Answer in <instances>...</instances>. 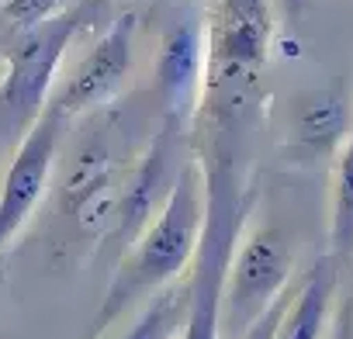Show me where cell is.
<instances>
[{
	"mask_svg": "<svg viewBox=\"0 0 353 339\" xmlns=\"http://www.w3.org/2000/svg\"><path fill=\"white\" fill-rule=\"evenodd\" d=\"M77 18H46L32 32H21L18 49L4 63L0 76V125L4 132H21L49 104V83L59 66L66 42L73 39Z\"/></svg>",
	"mask_w": 353,
	"mask_h": 339,
	"instance_id": "4",
	"label": "cell"
},
{
	"mask_svg": "<svg viewBox=\"0 0 353 339\" xmlns=\"http://www.w3.org/2000/svg\"><path fill=\"white\" fill-rule=\"evenodd\" d=\"M205 229L194 253V270L188 277V311L176 339H222V287L225 270L232 260V249L239 243L246 198L239 194L232 174L222 170H205Z\"/></svg>",
	"mask_w": 353,
	"mask_h": 339,
	"instance_id": "2",
	"label": "cell"
},
{
	"mask_svg": "<svg viewBox=\"0 0 353 339\" xmlns=\"http://www.w3.org/2000/svg\"><path fill=\"white\" fill-rule=\"evenodd\" d=\"M184 311H188V280L184 284L173 280L152 294V301L145 305L139 322L121 339H173L184 325Z\"/></svg>",
	"mask_w": 353,
	"mask_h": 339,
	"instance_id": "13",
	"label": "cell"
},
{
	"mask_svg": "<svg viewBox=\"0 0 353 339\" xmlns=\"http://www.w3.org/2000/svg\"><path fill=\"white\" fill-rule=\"evenodd\" d=\"M205 35L198 21H181L173 25L163 52H159V94L170 114V125H188L198 97H201V80H205Z\"/></svg>",
	"mask_w": 353,
	"mask_h": 339,
	"instance_id": "8",
	"label": "cell"
},
{
	"mask_svg": "<svg viewBox=\"0 0 353 339\" xmlns=\"http://www.w3.org/2000/svg\"><path fill=\"white\" fill-rule=\"evenodd\" d=\"M0 76H4V59H0Z\"/></svg>",
	"mask_w": 353,
	"mask_h": 339,
	"instance_id": "17",
	"label": "cell"
},
{
	"mask_svg": "<svg viewBox=\"0 0 353 339\" xmlns=\"http://www.w3.org/2000/svg\"><path fill=\"white\" fill-rule=\"evenodd\" d=\"M63 128H66V118L52 104H46L42 114L28 125V135L21 138L4 174V187H0V246L32 218L35 205L42 201Z\"/></svg>",
	"mask_w": 353,
	"mask_h": 339,
	"instance_id": "6",
	"label": "cell"
},
{
	"mask_svg": "<svg viewBox=\"0 0 353 339\" xmlns=\"http://www.w3.org/2000/svg\"><path fill=\"white\" fill-rule=\"evenodd\" d=\"M0 132H4V125H0Z\"/></svg>",
	"mask_w": 353,
	"mask_h": 339,
	"instance_id": "18",
	"label": "cell"
},
{
	"mask_svg": "<svg viewBox=\"0 0 353 339\" xmlns=\"http://www.w3.org/2000/svg\"><path fill=\"white\" fill-rule=\"evenodd\" d=\"M350 97L346 90H312L294 107V145L312 156H329L350 135Z\"/></svg>",
	"mask_w": 353,
	"mask_h": 339,
	"instance_id": "10",
	"label": "cell"
},
{
	"mask_svg": "<svg viewBox=\"0 0 353 339\" xmlns=\"http://www.w3.org/2000/svg\"><path fill=\"white\" fill-rule=\"evenodd\" d=\"M329 256L336 263L353 260V132L336 149L332 194H329Z\"/></svg>",
	"mask_w": 353,
	"mask_h": 339,
	"instance_id": "11",
	"label": "cell"
},
{
	"mask_svg": "<svg viewBox=\"0 0 353 339\" xmlns=\"http://www.w3.org/2000/svg\"><path fill=\"white\" fill-rule=\"evenodd\" d=\"M288 298H291V294L284 291V294H281V298H277V301H274V305H270V308H267V311H263V315L243 332V339H274V329H277V318H281Z\"/></svg>",
	"mask_w": 353,
	"mask_h": 339,
	"instance_id": "15",
	"label": "cell"
},
{
	"mask_svg": "<svg viewBox=\"0 0 353 339\" xmlns=\"http://www.w3.org/2000/svg\"><path fill=\"white\" fill-rule=\"evenodd\" d=\"M274 42V14L267 0H219L215 25L208 35V66L215 87L250 83Z\"/></svg>",
	"mask_w": 353,
	"mask_h": 339,
	"instance_id": "5",
	"label": "cell"
},
{
	"mask_svg": "<svg viewBox=\"0 0 353 339\" xmlns=\"http://www.w3.org/2000/svg\"><path fill=\"white\" fill-rule=\"evenodd\" d=\"M205 208H208L205 166L191 159L173 174V184L166 191L159 215L149 222L139 246L132 249L114 284L108 287V298L97 315V329L114 322L139 294H149V291L156 294L159 287L181 280V274L194 263L201 229H205Z\"/></svg>",
	"mask_w": 353,
	"mask_h": 339,
	"instance_id": "1",
	"label": "cell"
},
{
	"mask_svg": "<svg viewBox=\"0 0 353 339\" xmlns=\"http://www.w3.org/2000/svg\"><path fill=\"white\" fill-rule=\"evenodd\" d=\"M52 4L56 0H8L0 14L11 21L14 32H32L35 25H42L52 14Z\"/></svg>",
	"mask_w": 353,
	"mask_h": 339,
	"instance_id": "14",
	"label": "cell"
},
{
	"mask_svg": "<svg viewBox=\"0 0 353 339\" xmlns=\"http://www.w3.org/2000/svg\"><path fill=\"white\" fill-rule=\"evenodd\" d=\"M132 35H135V14H121L108 28V35L90 49V56L80 63V70L70 76L63 94L56 101H49L66 121L80 111L104 104L121 87L128 63H132Z\"/></svg>",
	"mask_w": 353,
	"mask_h": 339,
	"instance_id": "7",
	"label": "cell"
},
{
	"mask_svg": "<svg viewBox=\"0 0 353 339\" xmlns=\"http://www.w3.org/2000/svg\"><path fill=\"white\" fill-rule=\"evenodd\" d=\"M294 253L281 229L263 225L236 243L225 287H222V339H243V332L288 291Z\"/></svg>",
	"mask_w": 353,
	"mask_h": 339,
	"instance_id": "3",
	"label": "cell"
},
{
	"mask_svg": "<svg viewBox=\"0 0 353 339\" xmlns=\"http://www.w3.org/2000/svg\"><path fill=\"white\" fill-rule=\"evenodd\" d=\"M281 4H284L288 21H298V18L305 14V8H308V0H281Z\"/></svg>",
	"mask_w": 353,
	"mask_h": 339,
	"instance_id": "16",
	"label": "cell"
},
{
	"mask_svg": "<svg viewBox=\"0 0 353 339\" xmlns=\"http://www.w3.org/2000/svg\"><path fill=\"white\" fill-rule=\"evenodd\" d=\"M166 159H170V135H159L156 145L149 149L142 170H139V177H135L128 198L121 201V232H125V236L139 232L142 222H145V215L152 212V201H156V194H159L156 184H159V177L166 174Z\"/></svg>",
	"mask_w": 353,
	"mask_h": 339,
	"instance_id": "12",
	"label": "cell"
},
{
	"mask_svg": "<svg viewBox=\"0 0 353 339\" xmlns=\"http://www.w3.org/2000/svg\"><path fill=\"white\" fill-rule=\"evenodd\" d=\"M336 287H339V263L332 256H322L305 274L301 287L288 298L277 318L274 339H322L332 315Z\"/></svg>",
	"mask_w": 353,
	"mask_h": 339,
	"instance_id": "9",
	"label": "cell"
}]
</instances>
